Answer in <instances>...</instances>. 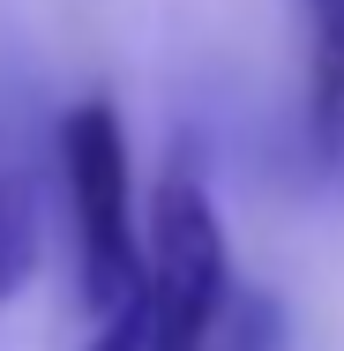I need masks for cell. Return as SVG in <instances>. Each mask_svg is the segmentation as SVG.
<instances>
[{
    "label": "cell",
    "instance_id": "cell-1",
    "mask_svg": "<svg viewBox=\"0 0 344 351\" xmlns=\"http://www.w3.org/2000/svg\"><path fill=\"white\" fill-rule=\"evenodd\" d=\"M60 180H68L75 217V269H82V306L98 322H120L142 306V269H150V232L135 217V157L113 97H82L60 112Z\"/></svg>",
    "mask_w": 344,
    "mask_h": 351
},
{
    "label": "cell",
    "instance_id": "cell-2",
    "mask_svg": "<svg viewBox=\"0 0 344 351\" xmlns=\"http://www.w3.org/2000/svg\"><path fill=\"white\" fill-rule=\"evenodd\" d=\"M135 314L142 351H217L232 322V247L187 157H172L150 187V269Z\"/></svg>",
    "mask_w": 344,
    "mask_h": 351
},
{
    "label": "cell",
    "instance_id": "cell-3",
    "mask_svg": "<svg viewBox=\"0 0 344 351\" xmlns=\"http://www.w3.org/2000/svg\"><path fill=\"white\" fill-rule=\"evenodd\" d=\"M307 15V135L330 157L344 149V0H299Z\"/></svg>",
    "mask_w": 344,
    "mask_h": 351
},
{
    "label": "cell",
    "instance_id": "cell-4",
    "mask_svg": "<svg viewBox=\"0 0 344 351\" xmlns=\"http://www.w3.org/2000/svg\"><path fill=\"white\" fill-rule=\"evenodd\" d=\"M30 269H38V195L30 180H8L0 187V299H15Z\"/></svg>",
    "mask_w": 344,
    "mask_h": 351
},
{
    "label": "cell",
    "instance_id": "cell-5",
    "mask_svg": "<svg viewBox=\"0 0 344 351\" xmlns=\"http://www.w3.org/2000/svg\"><path fill=\"white\" fill-rule=\"evenodd\" d=\"M90 351H142V314L128 306L120 322H98V337H90Z\"/></svg>",
    "mask_w": 344,
    "mask_h": 351
}]
</instances>
